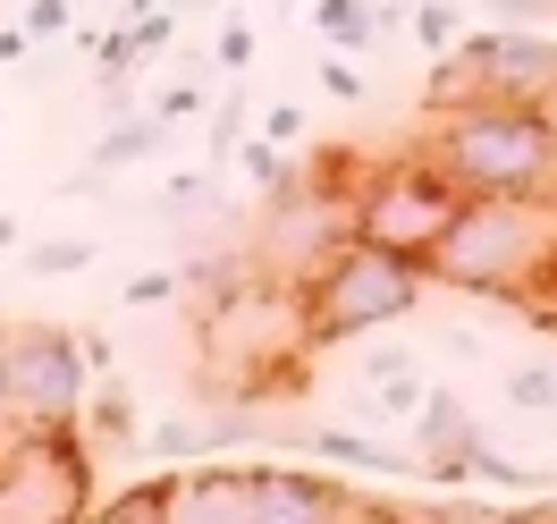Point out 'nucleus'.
Returning <instances> with one entry per match:
<instances>
[{
    "label": "nucleus",
    "instance_id": "obj_1",
    "mask_svg": "<svg viewBox=\"0 0 557 524\" xmlns=\"http://www.w3.org/2000/svg\"><path fill=\"white\" fill-rule=\"evenodd\" d=\"M195 296V381L228 406H262V398H296L313 381V321H305V280H287L253 254L186 271Z\"/></svg>",
    "mask_w": 557,
    "mask_h": 524
},
{
    "label": "nucleus",
    "instance_id": "obj_2",
    "mask_svg": "<svg viewBox=\"0 0 557 524\" xmlns=\"http://www.w3.org/2000/svg\"><path fill=\"white\" fill-rule=\"evenodd\" d=\"M448 178L456 195H549L557 186V136L541 102H422L406 136Z\"/></svg>",
    "mask_w": 557,
    "mask_h": 524
},
{
    "label": "nucleus",
    "instance_id": "obj_3",
    "mask_svg": "<svg viewBox=\"0 0 557 524\" xmlns=\"http://www.w3.org/2000/svg\"><path fill=\"white\" fill-rule=\"evenodd\" d=\"M549 254H557V186L549 195H465L422 271H431V288L516 305L523 288L541 280Z\"/></svg>",
    "mask_w": 557,
    "mask_h": 524
},
{
    "label": "nucleus",
    "instance_id": "obj_4",
    "mask_svg": "<svg viewBox=\"0 0 557 524\" xmlns=\"http://www.w3.org/2000/svg\"><path fill=\"white\" fill-rule=\"evenodd\" d=\"M431 296V271L414 254H388L372 237H338L305 271V321H313V348H347V339H372L381 321H406Z\"/></svg>",
    "mask_w": 557,
    "mask_h": 524
},
{
    "label": "nucleus",
    "instance_id": "obj_5",
    "mask_svg": "<svg viewBox=\"0 0 557 524\" xmlns=\"http://www.w3.org/2000/svg\"><path fill=\"white\" fill-rule=\"evenodd\" d=\"M456 204H465V195H456V186L431 170L406 136L388 144V153H372V170L355 178V195H347L355 237L388 245V254H414V263H431V245L448 237Z\"/></svg>",
    "mask_w": 557,
    "mask_h": 524
},
{
    "label": "nucleus",
    "instance_id": "obj_6",
    "mask_svg": "<svg viewBox=\"0 0 557 524\" xmlns=\"http://www.w3.org/2000/svg\"><path fill=\"white\" fill-rule=\"evenodd\" d=\"M85 348H76L69 330H51V321H17V330H0V440H17V431H60V423L85 415Z\"/></svg>",
    "mask_w": 557,
    "mask_h": 524
},
{
    "label": "nucleus",
    "instance_id": "obj_7",
    "mask_svg": "<svg viewBox=\"0 0 557 524\" xmlns=\"http://www.w3.org/2000/svg\"><path fill=\"white\" fill-rule=\"evenodd\" d=\"M85 508H94V440L76 423L0 440V516L9 524H69Z\"/></svg>",
    "mask_w": 557,
    "mask_h": 524
},
{
    "label": "nucleus",
    "instance_id": "obj_8",
    "mask_svg": "<svg viewBox=\"0 0 557 524\" xmlns=\"http://www.w3.org/2000/svg\"><path fill=\"white\" fill-rule=\"evenodd\" d=\"M557 85V42L549 35H465L456 51H440V69L422 85V102H541Z\"/></svg>",
    "mask_w": 557,
    "mask_h": 524
},
{
    "label": "nucleus",
    "instance_id": "obj_9",
    "mask_svg": "<svg viewBox=\"0 0 557 524\" xmlns=\"http://www.w3.org/2000/svg\"><path fill=\"white\" fill-rule=\"evenodd\" d=\"M414 431H422L414 474H431V483H473L482 431H473V415H465V398H456V389H431V406L414 415Z\"/></svg>",
    "mask_w": 557,
    "mask_h": 524
},
{
    "label": "nucleus",
    "instance_id": "obj_10",
    "mask_svg": "<svg viewBox=\"0 0 557 524\" xmlns=\"http://www.w3.org/2000/svg\"><path fill=\"white\" fill-rule=\"evenodd\" d=\"M313 26L330 51H372L397 26V0H313Z\"/></svg>",
    "mask_w": 557,
    "mask_h": 524
},
{
    "label": "nucleus",
    "instance_id": "obj_11",
    "mask_svg": "<svg viewBox=\"0 0 557 524\" xmlns=\"http://www.w3.org/2000/svg\"><path fill=\"white\" fill-rule=\"evenodd\" d=\"M305 449H313L321 465H347V474H397V465H414V456H388L381 440H363V431H347V423H321Z\"/></svg>",
    "mask_w": 557,
    "mask_h": 524
},
{
    "label": "nucleus",
    "instance_id": "obj_12",
    "mask_svg": "<svg viewBox=\"0 0 557 524\" xmlns=\"http://www.w3.org/2000/svg\"><path fill=\"white\" fill-rule=\"evenodd\" d=\"M76 431L94 440V456H102V449H127V440H136V406H127V389H119V381H110V389H85Z\"/></svg>",
    "mask_w": 557,
    "mask_h": 524
},
{
    "label": "nucleus",
    "instance_id": "obj_13",
    "mask_svg": "<svg viewBox=\"0 0 557 524\" xmlns=\"http://www.w3.org/2000/svg\"><path fill=\"white\" fill-rule=\"evenodd\" d=\"M152 144H161V119H127L119 136H102V144H94V170H127V161H144Z\"/></svg>",
    "mask_w": 557,
    "mask_h": 524
},
{
    "label": "nucleus",
    "instance_id": "obj_14",
    "mask_svg": "<svg viewBox=\"0 0 557 524\" xmlns=\"http://www.w3.org/2000/svg\"><path fill=\"white\" fill-rule=\"evenodd\" d=\"M507 406L516 415H557V373L549 364H516L507 373Z\"/></svg>",
    "mask_w": 557,
    "mask_h": 524
},
{
    "label": "nucleus",
    "instance_id": "obj_15",
    "mask_svg": "<svg viewBox=\"0 0 557 524\" xmlns=\"http://www.w3.org/2000/svg\"><path fill=\"white\" fill-rule=\"evenodd\" d=\"M406 26H414L422 51H456V42H465V17H456L448 0H414V17H406Z\"/></svg>",
    "mask_w": 557,
    "mask_h": 524
},
{
    "label": "nucleus",
    "instance_id": "obj_16",
    "mask_svg": "<svg viewBox=\"0 0 557 524\" xmlns=\"http://www.w3.org/2000/svg\"><path fill=\"white\" fill-rule=\"evenodd\" d=\"M85 263H94V245H85V237L26 245V271H35V280H69V271H85Z\"/></svg>",
    "mask_w": 557,
    "mask_h": 524
},
{
    "label": "nucleus",
    "instance_id": "obj_17",
    "mask_svg": "<svg viewBox=\"0 0 557 524\" xmlns=\"http://www.w3.org/2000/svg\"><path fill=\"white\" fill-rule=\"evenodd\" d=\"M516 314L532 321V330H549V339H557V254L541 263V280H532V288L516 296Z\"/></svg>",
    "mask_w": 557,
    "mask_h": 524
},
{
    "label": "nucleus",
    "instance_id": "obj_18",
    "mask_svg": "<svg viewBox=\"0 0 557 524\" xmlns=\"http://www.w3.org/2000/svg\"><path fill=\"white\" fill-rule=\"evenodd\" d=\"M321 94H338V102H363V94H372V85H363V69H355L347 51H321Z\"/></svg>",
    "mask_w": 557,
    "mask_h": 524
},
{
    "label": "nucleus",
    "instance_id": "obj_19",
    "mask_svg": "<svg viewBox=\"0 0 557 524\" xmlns=\"http://www.w3.org/2000/svg\"><path fill=\"white\" fill-rule=\"evenodd\" d=\"M195 110H203V85H195V76H170V85L152 94V119H161V127H177V119H195Z\"/></svg>",
    "mask_w": 557,
    "mask_h": 524
},
{
    "label": "nucleus",
    "instance_id": "obj_20",
    "mask_svg": "<svg viewBox=\"0 0 557 524\" xmlns=\"http://www.w3.org/2000/svg\"><path fill=\"white\" fill-rule=\"evenodd\" d=\"M253 51H262V42H253V26H245V17H228V26H220V42H211V60H220L228 76L253 69Z\"/></svg>",
    "mask_w": 557,
    "mask_h": 524
},
{
    "label": "nucleus",
    "instance_id": "obj_21",
    "mask_svg": "<svg viewBox=\"0 0 557 524\" xmlns=\"http://www.w3.org/2000/svg\"><path fill=\"white\" fill-rule=\"evenodd\" d=\"M69 17H76V0H26L17 26H26L35 42H60V35H69Z\"/></svg>",
    "mask_w": 557,
    "mask_h": 524
},
{
    "label": "nucleus",
    "instance_id": "obj_22",
    "mask_svg": "<svg viewBox=\"0 0 557 524\" xmlns=\"http://www.w3.org/2000/svg\"><path fill=\"white\" fill-rule=\"evenodd\" d=\"M262 136H271V144H296V136H305V110H296V102H271V110H262Z\"/></svg>",
    "mask_w": 557,
    "mask_h": 524
},
{
    "label": "nucleus",
    "instance_id": "obj_23",
    "mask_svg": "<svg viewBox=\"0 0 557 524\" xmlns=\"http://www.w3.org/2000/svg\"><path fill=\"white\" fill-rule=\"evenodd\" d=\"M177 288H186L177 271H144V280L127 288V305H161V296H177Z\"/></svg>",
    "mask_w": 557,
    "mask_h": 524
},
{
    "label": "nucleus",
    "instance_id": "obj_24",
    "mask_svg": "<svg viewBox=\"0 0 557 524\" xmlns=\"http://www.w3.org/2000/svg\"><path fill=\"white\" fill-rule=\"evenodd\" d=\"M26 51H35V35H26V26H9V35H0V60H26Z\"/></svg>",
    "mask_w": 557,
    "mask_h": 524
},
{
    "label": "nucleus",
    "instance_id": "obj_25",
    "mask_svg": "<svg viewBox=\"0 0 557 524\" xmlns=\"http://www.w3.org/2000/svg\"><path fill=\"white\" fill-rule=\"evenodd\" d=\"M541 119H549V136H557V85H549V94H541Z\"/></svg>",
    "mask_w": 557,
    "mask_h": 524
},
{
    "label": "nucleus",
    "instance_id": "obj_26",
    "mask_svg": "<svg viewBox=\"0 0 557 524\" xmlns=\"http://www.w3.org/2000/svg\"><path fill=\"white\" fill-rule=\"evenodd\" d=\"M170 9H186V0H170Z\"/></svg>",
    "mask_w": 557,
    "mask_h": 524
}]
</instances>
